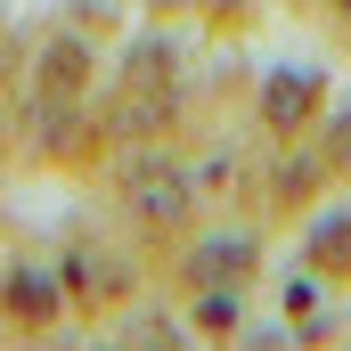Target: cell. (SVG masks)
<instances>
[{
	"instance_id": "obj_7",
	"label": "cell",
	"mask_w": 351,
	"mask_h": 351,
	"mask_svg": "<svg viewBox=\"0 0 351 351\" xmlns=\"http://www.w3.org/2000/svg\"><path fill=\"white\" fill-rule=\"evenodd\" d=\"M335 147H343V156H351V123H335Z\"/></svg>"
},
{
	"instance_id": "obj_6",
	"label": "cell",
	"mask_w": 351,
	"mask_h": 351,
	"mask_svg": "<svg viewBox=\"0 0 351 351\" xmlns=\"http://www.w3.org/2000/svg\"><path fill=\"white\" fill-rule=\"evenodd\" d=\"M204 269H213V278H237V269H245V245H213Z\"/></svg>"
},
{
	"instance_id": "obj_1",
	"label": "cell",
	"mask_w": 351,
	"mask_h": 351,
	"mask_svg": "<svg viewBox=\"0 0 351 351\" xmlns=\"http://www.w3.org/2000/svg\"><path fill=\"white\" fill-rule=\"evenodd\" d=\"M123 196H131V213H139L147 229H180V221H188V180H180L172 156H131Z\"/></svg>"
},
{
	"instance_id": "obj_5",
	"label": "cell",
	"mask_w": 351,
	"mask_h": 351,
	"mask_svg": "<svg viewBox=\"0 0 351 351\" xmlns=\"http://www.w3.org/2000/svg\"><path fill=\"white\" fill-rule=\"evenodd\" d=\"M16 311L41 319V311H49V286H41V278H16Z\"/></svg>"
},
{
	"instance_id": "obj_3",
	"label": "cell",
	"mask_w": 351,
	"mask_h": 351,
	"mask_svg": "<svg viewBox=\"0 0 351 351\" xmlns=\"http://www.w3.org/2000/svg\"><path fill=\"white\" fill-rule=\"evenodd\" d=\"M66 286H82V294H98V302H114V294H131V278L106 262V254H74L66 262Z\"/></svg>"
},
{
	"instance_id": "obj_4",
	"label": "cell",
	"mask_w": 351,
	"mask_h": 351,
	"mask_svg": "<svg viewBox=\"0 0 351 351\" xmlns=\"http://www.w3.org/2000/svg\"><path fill=\"white\" fill-rule=\"evenodd\" d=\"M311 90H319L311 74H269V90H262V98H269V123H278V131H294V123H302V106H311Z\"/></svg>"
},
{
	"instance_id": "obj_2",
	"label": "cell",
	"mask_w": 351,
	"mask_h": 351,
	"mask_svg": "<svg viewBox=\"0 0 351 351\" xmlns=\"http://www.w3.org/2000/svg\"><path fill=\"white\" fill-rule=\"evenodd\" d=\"M172 82H180V66H172L164 41H139V49L123 58V90L139 98V123H164V114H172Z\"/></svg>"
}]
</instances>
